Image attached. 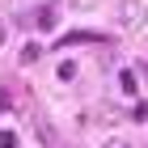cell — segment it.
<instances>
[{
	"mask_svg": "<svg viewBox=\"0 0 148 148\" xmlns=\"http://www.w3.org/2000/svg\"><path fill=\"white\" fill-rule=\"evenodd\" d=\"M0 148H17V136H13L9 127H4V131H0Z\"/></svg>",
	"mask_w": 148,
	"mask_h": 148,
	"instance_id": "obj_8",
	"label": "cell"
},
{
	"mask_svg": "<svg viewBox=\"0 0 148 148\" xmlns=\"http://www.w3.org/2000/svg\"><path fill=\"white\" fill-rule=\"evenodd\" d=\"M131 119H136V123H148V102H136V106H131Z\"/></svg>",
	"mask_w": 148,
	"mask_h": 148,
	"instance_id": "obj_5",
	"label": "cell"
},
{
	"mask_svg": "<svg viewBox=\"0 0 148 148\" xmlns=\"http://www.w3.org/2000/svg\"><path fill=\"white\" fill-rule=\"evenodd\" d=\"M38 55H42V51H38V47H34V42H30V47H25V51H21V64H34V59H38Z\"/></svg>",
	"mask_w": 148,
	"mask_h": 148,
	"instance_id": "obj_7",
	"label": "cell"
},
{
	"mask_svg": "<svg viewBox=\"0 0 148 148\" xmlns=\"http://www.w3.org/2000/svg\"><path fill=\"white\" fill-rule=\"evenodd\" d=\"M76 76V64H59V80H72Z\"/></svg>",
	"mask_w": 148,
	"mask_h": 148,
	"instance_id": "obj_9",
	"label": "cell"
},
{
	"mask_svg": "<svg viewBox=\"0 0 148 148\" xmlns=\"http://www.w3.org/2000/svg\"><path fill=\"white\" fill-rule=\"evenodd\" d=\"M34 21H38V30H47V34H55V30H59V9H55V4H42Z\"/></svg>",
	"mask_w": 148,
	"mask_h": 148,
	"instance_id": "obj_2",
	"label": "cell"
},
{
	"mask_svg": "<svg viewBox=\"0 0 148 148\" xmlns=\"http://www.w3.org/2000/svg\"><path fill=\"white\" fill-rule=\"evenodd\" d=\"M144 17H148L144 0H119V4H114V25H119V30H140Z\"/></svg>",
	"mask_w": 148,
	"mask_h": 148,
	"instance_id": "obj_1",
	"label": "cell"
},
{
	"mask_svg": "<svg viewBox=\"0 0 148 148\" xmlns=\"http://www.w3.org/2000/svg\"><path fill=\"white\" fill-rule=\"evenodd\" d=\"M119 89H123L127 97H136V89H140V76H136L131 68H127V72H119Z\"/></svg>",
	"mask_w": 148,
	"mask_h": 148,
	"instance_id": "obj_4",
	"label": "cell"
},
{
	"mask_svg": "<svg viewBox=\"0 0 148 148\" xmlns=\"http://www.w3.org/2000/svg\"><path fill=\"white\" fill-rule=\"evenodd\" d=\"M0 42H4V25H0Z\"/></svg>",
	"mask_w": 148,
	"mask_h": 148,
	"instance_id": "obj_10",
	"label": "cell"
},
{
	"mask_svg": "<svg viewBox=\"0 0 148 148\" xmlns=\"http://www.w3.org/2000/svg\"><path fill=\"white\" fill-rule=\"evenodd\" d=\"M76 42H102V34H93V30H76V34H64L59 47H76Z\"/></svg>",
	"mask_w": 148,
	"mask_h": 148,
	"instance_id": "obj_3",
	"label": "cell"
},
{
	"mask_svg": "<svg viewBox=\"0 0 148 148\" xmlns=\"http://www.w3.org/2000/svg\"><path fill=\"white\" fill-rule=\"evenodd\" d=\"M102 148H131V140H123V136H110V140H102Z\"/></svg>",
	"mask_w": 148,
	"mask_h": 148,
	"instance_id": "obj_6",
	"label": "cell"
}]
</instances>
